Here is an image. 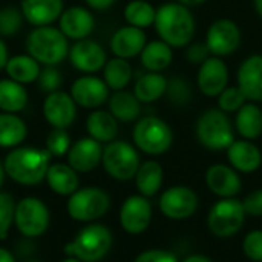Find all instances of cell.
<instances>
[{"label":"cell","mask_w":262,"mask_h":262,"mask_svg":"<svg viewBox=\"0 0 262 262\" xmlns=\"http://www.w3.org/2000/svg\"><path fill=\"white\" fill-rule=\"evenodd\" d=\"M51 154L46 149L17 147L11 150L3 163L6 175L18 184L34 186L46 178Z\"/></svg>","instance_id":"obj_2"},{"label":"cell","mask_w":262,"mask_h":262,"mask_svg":"<svg viewBox=\"0 0 262 262\" xmlns=\"http://www.w3.org/2000/svg\"><path fill=\"white\" fill-rule=\"evenodd\" d=\"M132 138L141 152L147 155H163L173 143V132L160 117L147 115L135 123Z\"/></svg>","instance_id":"obj_6"},{"label":"cell","mask_w":262,"mask_h":262,"mask_svg":"<svg viewBox=\"0 0 262 262\" xmlns=\"http://www.w3.org/2000/svg\"><path fill=\"white\" fill-rule=\"evenodd\" d=\"M5 173H6V172H5V167H3V164L0 163V186L3 184V180H5Z\"/></svg>","instance_id":"obj_53"},{"label":"cell","mask_w":262,"mask_h":262,"mask_svg":"<svg viewBox=\"0 0 262 262\" xmlns=\"http://www.w3.org/2000/svg\"><path fill=\"white\" fill-rule=\"evenodd\" d=\"M229 83V68L221 57L210 55L200 64L196 74V86L206 97H218Z\"/></svg>","instance_id":"obj_13"},{"label":"cell","mask_w":262,"mask_h":262,"mask_svg":"<svg viewBox=\"0 0 262 262\" xmlns=\"http://www.w3.org/2000/svg\"><path fill=\"white\" fill-rule=\"evenodd\" d=\"M109 112L121 123H130L138 120L141 114V103L134 92L117 91L109 98Z\"/></svg>","instance_id":"obj_29"},{"label":"cell","mask_w":262,"mask_h":262,"mask_svg":"<svg viewBox=\"0 0 262 262\" xmlns=\"http://www.w3.org/2000/svg\"><path fill=\"white\" fill-rule=\"evenodd\" d=\"M255 9H256L258 15L262 18V0H255Z\"/></svg>","instance_id":"obj_52"},{"label":"cell","mask_w":262,"mask_h":262,"mask_svg":"<svg viewBox=\"0 0 262 262\" xmlns=\"http://www.w3.org/2000/svg\"><path fill=\"white\" fill-rule=\"evenodd\" d=\"M167 89V78L160 72H146L141 74L134 86V94L140 103H154L158 101Z\"/></svg>","instance_id":"obj_28"},{"label":"cell","mask_w":262,"mask_h":262,"mask_svg":"<svg viewBox=\"0 0 262 262\" xmlns=\"http://www.w3.org/2000/svg\"><path fill=\"white\" fill-rule=\"evenodd\" d=\"M25 20L35 28L49 26L63 14V0H21Z\"/></svg>","instance_id":"obj_24"},{"label":"cell","mask_w":262,"mask_h":262,"mask_svg":"<svg viewBox=\"0 0 262 262\" xmlns=\"http://www.w3.org/2000/svg\"><path fill=\"white\" fill-rule=\"evenodd\" d=\"M103 157L101 143L94 138H81L74 143L68 152V164L75 172H91L100 163Z\"/></svg>","instance_id":"obj_20"},{"label":"cell","mask_w":262,"mask_h":262,"mask_svg":"<svg viewBox=\"0 0 262 262\" xmlns=\"http://www.w3.org/2000/svg\"><path fill=\"white\" fill-rule=\"evenodd\" d=\"M69 60L75 69L81 72L94 74L104 68L107 57H106V51L100 43L91 38H83V40H77L72 45V48H69Z\"/></svg>","instance_id":"obj_15"},{"label":"cell","mask_w":262,"mask_h":262,"mask_svg":"<svg viewBox=\"0 0 262 262\" xmlns=\"http://www.w3.org/2000/svg\"><path fill=\"white\" fill-rule=\"evenodd\" d=\"M183 262H212L209 258L206 256H201V255H192L189 258H186Z\"/></svg>","instance_id":"obj_50"},{"label":"cell","mask_w":262,"mask_h":262,"mask_svg":"<svg viewBox=\"0 0 262 262\" xmlns=\"http://www.w3.org/2000/svg\"><path fill=\"white\" fill-rule=\"evenodd\" d=\"M152 221V206L143 195L129 196L120 210V223L121 227L130 233L138 235L143 233Z\"/></svg>","instance_id":"obj_16"},{"label":"cell","mask_w":262,"mask_h":262,"mask_svg":"<svg viewBox=\"0 0 262 262\" xmlns=\"http://www.w3.org/2000/svg\"><path fill=\"white\" fill-rule=\"evenodd\" d=\"M8 48L6 45L3 43V40L0 38V69L6 66V61H8Z\"/></svg>","instance_id":"obj_48"},{"label":"cell","mask_w":262,"mask_h":262,"mask_svg":"<svg viewBox=\"0 0 262 262\" xmlns=\"http://www.w3.org/2000/svg\"><path fill=\"white\" fill-rule=\"evenodd\" d=\"M26 124L15 114H0V147H15L26 138Z\"/></svg>","instance_id":"obj_35"},{"label":"cell","mask_w":262,"mask_h":262,"mask_svg":"<svg viewBox=\"0 0 262 262\" xmlns=\"http://www.w3.org/2000/svg\"><path fill=\"white\" fill-rule=\"evenodd\" d=\"M37 80H38L40 89L45 92H49V94L58 91V88L63 81L61 72L55 66H46L45 69H41Z\"/></svg>","instance_id":"obj_42"},{"label":"cell","mask_w":262,"mask_h":262,"mask_svg":"<svg viewBox=\"0 0 262 262\" xmlns=\"http://www.w3.org/2000/svg\"><path fill=\"white\" fill-rule=\"evenodd\" d=\"M204 2H206V0H178V3H181V5H184V6H187V8L203 5Z\"/></svg>","instance_id":"obj_51"},{"label":"cell","mask_w":262,"mask_h":262,"mask_svg":"<svg viewBox=\"0 0 262 262\" xmlns=\"http://www.w3.org/2000/svg\"><path fill=\"white\" fill-rule=\"evenodd\" d=\"M196 138L209 150H227L235 141L233 126L224 111L207 109L196 121Z\"/></svg>","instance_id":"obj_5"},{"label":"cell","mask_w":262,"mask_h":262,"mask_svg":"<svg viewBox=\"0 0 262 262\" xmlns=\"http://www.w3.org/2000/svg\"><path fill=\"white\" fill-rule=\"evenodd\" d=\"M71 149V138L64 129H52L46 137V150L54 157H61Z\"/></svg>","instance_id":"obj_40"},{"label":"cell","mask_w":262,"mask_h":262,"mask_svg":"<svg viewBox=\"0 0 262 262\" xmlns=\"http://www.w3.org/2000/svg\"><path fill=\"white\" fill-rule=\"evenodd\" d=\"M206 45L210 54L216 57L230 55L241 45V29L230 18L215 20L207 29Z\"/></svg>","instance_id":"obj_11"},{"label":"cell","mask_w":262,"mask_h":262,"mask_svg":"<svg viewBox=\"0 0 262 262\" xmlns=\"http://www.w3.org/2000/svg\"><path fill=\"white\" fill-rule=\"evenodd\" d=\"M63 262H81V261H78V259H75V258H68V259H64Z\"/></svg>","instance_id":"obj_54"},{"label":"cell","mask_w":262,"mask_h":262,"mask_svg":"<svg viewBox=\"0 0 262 262\" xmlns=\"http://www.w3.org/2000/svg\"><path fill=\"white\" fill-rule=\"evenodd\" d=\"M155 29L160 40L172 48H186L195 35V18L190 9L178 2L164 3L157 8Z\"/></svg>","instance_id":"obj_1"},{"label":"cell","mask_w":262,"mask_h":262,"mask_svg":"<svg viewBox=\"0 0 262 262\" xmlns=\"http://www.w3.org/2000/svg\"><path fill=\"white\" fill-rule=\"evenodd\" d=\"M103 80L112 91H123L132 80V66L126 58L114 57L103 68Z\"/></svg>","instance_id":"obj_34"},{"label":"cell","mask_w":262,"mask_h":262,"mask_svg":"<svg viewBox=\"0 0 262 262\" xmlns=\"http://www.w3.org/2000/svg\"><path fill=\"white\" fill-rule=\"evenodd\" d=\"M238 88L246 95L247 101H262V55L253 54L247 57L236 74Z\"/></svg>","instance_id":"obj_18"},{"label":"cell","mask_w":262,"mask_h":262,"mask_svg":"<svg viewBox=\"0 0 262 262\" xmlns=\"http://www.w3.org/2000/svg\"><path fill=\"white\" fill-rule=\"evenodd\" d=\"M227 158L232 167L243 173H252L259 169L262 154L259 147L250 140H235L227 147Z\"/></svg>","instance_id":"obj_23"},{"label":"cell","mask_w":262,"mask_h":262,"mask_svg":"<svg viewBox=\"0 0 262 262\" xmlns=\"http://www.w3.org/2000/svg\"><path fill=\"white\" fill-rule=\"evenodd\" d=\"M101 163L104 170L118 181L135 178L140 167V155L137 149L126 141H111L103 147Z\"/></svg>","instance_id":"obj_7"},{"label":"cell","mask_w":262,"mask_h":262,"mask_svg":"<svg viewBox=\"0 0 262 262\" xmlns=\"http://www.w3.org/2000/svg\"><path fill=\"white\" fill-rule=\"evenodd\" d=\"M198 209L196 193L186 186H173L167 189L160 198V210L170 220L190 218Z\"/></svg>","instance_id":"obj_12"},{"label":"cell","mask_w":262,"mask_h":262,"mask_svg":"<svg viewBox=\"0 0 262 262\" xmlns=\"http://www.w3.org/2000/svg\"><path fill=\"white\" fill-rule=\"evenodd\" d=\"M157 9L147 0H130L124 8V18L130 26L147 28L155 21Z\"/></svg>","instance_id":"obj_36"},{"label":"cell","mask_w":262,"mask_h":262,"mask_svg":"<svg viewBox=\"0 0 262 262\" xmlns=\"http://www.w3.org/2000/svg\"><path fill=\"white\" fill-rule=\"evenodd\" d=\"M246 221V210L243 201L235 198H223L209 212V230L218 238H229L236 235Z\"/></svg>","instance_id":"obj_8"},{"label":"cell","mask_w":262,"mask_h":262,"mask_svg":"<svg viewBox=\"0 0 262 262\" xmlns=\"http://www.w3.org/2000/svg\"><path fill=\"white\" fill-rule=\"evenodd\" d=\"M31 262H38V261H31Z\"/></svg>","instance_id":"obj_55"},{"label":"cell","mask_w":262,"mask_h":262,"mask_svg":"<svg viewBox=\"0 0 262 262\" xmlns=\"http://www.w3.org/2000/svg\"><path fill=\"white\" fill-rule=\"evenodd\" d=\"M111 200L98 187H84L75 190L68 201V213L75 221H94L106 215Z\"/></svg>","instance_id":"obj_9"},{"label":"cell","mask_w":262,"mask_h":262,"mask_svg":"<svg viewBox=\"0 0 262 262\" xmlns=\"http://www.w3.org/2000/svg\"><path fill=\"white\" fill-rule=\"evenodd\" d=\"M15 215V204L11 195L0 192V239L8 236L9 227L14 221Z\"/></svg>","instance_id":"obj_41"},{"label":"cell","mask_w":262,"mask_h":262,"mask_svg":"<svg viewBox=\"0 0 262 262\" xmlns=\"http://www.w3.org/2000/svg\"><path fill=\"white\" fill-rule=\"evenodd\" d=\"M5 71L11 80L26 84V83L35 81L41 69H40V63L35 58H32L29 54L28 55L20 54V55H14L8 58Z\"/></svg>","instance_id":"obj_31"},{"label":"cell","mask_w":262,"mask_h":262,"mask_svg":"<svg viewBox=\"0 0 262 262\" xmlns=\"http://www.w3.org/2000/svg\"><path fill=\"white\" fill-rule=\"evenodd\" d=\"M246 215L250 216H262V189L252 192L250 195H247V198L243 201Z\"/></svg>","instance_id":"obj_46"},{"label":"cell","mask_w":262,"mask_h":262,"mask_svg":"<svg viewBox=\"0 0 262 262\" xmlns=\"http://www.w3.org/2000/svg\"><path fill=\"white\" fill-rule=\"evenodd\" d=\"M0 262H15V259L6 249L0 247Z\"/></svg>","instance_id":"obj_49"},{"label":"cell","mask_w":262,"mask_h":262,"mask_svg":"<svg viewBox=\"0 0 262 262\" xmlns=\"http://www.w3.org/2000/svg\"><path fill=\"white\" fill-rule=\"evenodd\" d=\"M134 262H178V259L173 253L167 250L154 249V250H146L140 253Z\"/></svg>","instance_id":"obj_44"},{"label":"cell","mask_w":262,"mask_h":262,"mask_svg":"<svg viewBox=\"0 0 262 262\" xmlns=\"http://www.w3.org/2000/svg\"><path fill=\"white\" fill-rule=\"evenodd\" d=\"M77 115V103L74 98L63 92H51L43 101V117L55 129L69 127Z\"/></svg>","instance_id":"obj_14"},{"label":"cell","mask_w":262,"mask_h":262,"mask_svg":"<svg viewBox=\"0 0 262 262\" xmlns=\"http://www.w3.org/2000/svg\"><path fill=\"white\" fill-rule=\"evenodd\" d=\"M117 0H86V3L95 9V11H104V9H109Z\"/></svg>","instance_id":"obj_47"},{"label":"cell","mask_w":262,"mask_h":262,"mask_svg":"<svg viewBox=\"0 0 262 262\" xmlns=\"http://www.w3.org/2000/svg\"><path fill=\"white\" fill-rule=\"evenodd\" d=\"M166 95L169 101L175 106H187L192 101V88L190 83L183 77H172L167 78V89Z\"/></svg>","instance_id":"obj_37"},{"label":"cell","mask_w":262,"mask_h":262,"mask_svg":"<svg viewBox=\"0 0 262 262\" xmlns=\"http://www.w3.org/2000/svg\"><path fill=\"white\" fill-rule=\"evenodd\" d=\"M86 129L91 138L100 143H111L118 134V120L109 111H94L86 120Z\"/></svg>","instance_id":"obj_25"},{"label":"cell","mask_w":262,"mask_h":262,"mask_svg":"<svg viewBox=\"0 0 262 262\" xmlns=\"http://www.w3.org/2000/svg\"><path fill=\"white\" fill-rule=\"evenodd\" d=\"M164 172L158 161L149 160L143 164H140L138 172L135 175V184L140 192V195L149 198L154 196L163 186Z\"/></svg>","instance_id":"obj_30"},{"label":"cell","mask_w":262,"mask_h":262,"mask_svg":"<svg viewBox=\"0 0 262 262\" xmlns=\"http://www.w3.org/2000/svg\"><path fill=\"white\" fill-rule=\"evenodd\" d=\"M235 127L244 140H256L262 135V111L261 107L249 101L246 103L235 117Z\"/></svg>","instance_id":"obj_26"},{"label":"cell","mask_w":262,"mask_h":262,"mask_svg":"<svg viewBox=\"0 0 262 262\" xmlns=\"http://www.w3.org/2000/svg\"><path fill=\"white\" fill-rule=\"evenodd\" d=\"M26 51L38 63L55 66L69 55L68 37L54 26H38L26 38Z\"/></svg>","instance_id":"obj_3"},{"label":"cell","mask_w":262,"mask_h":262,"mask_svg":"<svg viewBox=\"0 0 262 262\" xmlns=\"http://www.w3.org/2000/svg\"><path fill=\"white\" fill-rule=\"evenodd\" d=\"M146 34L141 28L137 26H123L111 38V49L115 57L120 58H134L141 54L146 46Z\"/></svg>","instance_id":"obj_22"},{"label":"cell","mask_w":262,"mask_h":262,"mask_svg":"<svg viewBox=\"0 0 262 262\" xmlns=\"http://www.w3.org/2000/svg\"><path fill=\"white\" fill-rule=\"evenodd\" d=\"M246 103H247V98L238 86H230V88L227 86L218 95V107L224 111L226 114L238 112Z\"/></svg>","instance_id":"obj_39"},{"label":"cell","mask_w":262,"mask_h":262,"mask_svg":"<svg viewBox=\"0 0 262 262\" xmlns=\"http://www.w3.org/2000/svg\"><path fill=\"white\" fill-rule=\"evenodd\" d=\"M111 246L112 233L109 229L101 224H91L64 246V253L81 262H97L107 255Z\"/></svg>","instance_id":"obj_4"},{"label":"cell","mask_w":262,"mask_h":262,"mask_svg":"<svg viewBox=\"0 0 262 262\" xmlns=\"http://www.w3.org/2000/svg\"><path fill=\"white\" fill-rule=\"evenodd\" d=\"M206 184L220 198H235L243 186L238 170L226 164L210 166L206 172Z\"/></svg>","instance_id":"obj_19"},{"label":"cell","mask_w":262,"mask_h":262,"mask_svg":"<svg viewBox=\"0 0 262 262\" xmlns=\"http://www.w3.org/2000/svg\"><path fill=\"white\" fill-rule=\"evenodd\" d=\"M14 223L23 236H40L49 226V210L38 198H23L15 206Z\"/></svg>","instance_id":"obj_10"},{"label":"cell","mask_w":262,"mask_h":262,"mask_svg":"<svg viewBox=\"0 0 262 262\" xmlns=\"http://www.w3.org/2000/svg\"><path fill=\"white\" fill-rule=\"evenodd\" d=\"M243 250L250 261L262 262V230H253L246 236Z\"/></svg>","instance_id":"obj_43"},{"label":"cell","mask_w":262,"mask_h":262,"mask_svg":"<svg viewBox=\"0 0 262 262\" xmlns=\"http://www.w3.org/2000/svg\"><path fill=\"white\" fill-rule=\"evenodd\" d=\"M21 9L15 6H5L0 9V35L11 37L18 32L23 21Z\"/></svg>","instance_id":"obj_38"},{"label":"cell","mask_w":262,"mask_h":262,"mask_svg":"<svg viewBox=\"0 0 262 262\" xmlns=\"http://www.w3.org/2000/svg\"><path fill=\"white\" fill-rule=\"evenodd\" d=\"M28 103V92L21 83L11 78L0 80V111L15 114L25 109Z\"/></svg>","instance_id":"obj_33"},{"label":"cell","mask_w":262,"mask_h":262,"mask_svg":"<svg viewBox=\"0 0 262 262\" xmlns=\"http://www.w3.org/2000/svg\"><path fill=\"white\" fill-rule=\"evenodd\" d=\"M46 180L49 187L58 195H72L78 190L77 172L69 164H52L48 169Z\"/></svg>","instance_id":"obj_32"},{"label":"cell","mask_w":262,"mask_h":262,"mask_svg":"<svg viewBox=\"0 0 262 262\" xmlns=\"http://www.w3.org/2000/svg\"><path fill=\"white\" fill-rule=\"evenodd\" d=\"M209 57H210V51H209L206 41L204 43H193V45L187 46V49H186V58L193 64H201Z\"/></svg>","instance_id":"obj_45"},{"label":"cell","mask_w":262,"mask_h":262,"mask_svg":"<svg viewBox=\"0 0 262 262\" xmlns=\"http://www.w3.org/2000/svg\"><path fill=\"white\" fill-rule=\"evenodd\" d=\"M173 48L163 40H152L146 43L140 54L141 64L150 72H161L170 66L173 60Z\"/></svg>","instance_id":"obj_27"},{"label":"cell","mask_w":262,"mask_h":262,"mask_svg":"<svg viewBox=\"0 0 262 262\" xmlns=\"http://www.w3.org/2000/svg\"><path fill=\"white\" fill-rule=\"evenodd\" d=\"M71 97L81 107L97 109L109 98V88L104 80L95 75H83L74 81Z\"/></svg>","instance_id":"obj_17"},{"label":"cell","mask_w":262,"mask_h":262,"mask_svg":"<svg viewBox=\"0 0 262 262\" xmlns=\"http://www.w3.org/2000/svg\"><path fill=\"white\" fill-rule=\"evenodd\" d=\"M95 28V18L89 9L83 6H72L60 15V31L71 40L88 38Z\"/></svg>","instance_id":"obj_21"}]
</instances>
